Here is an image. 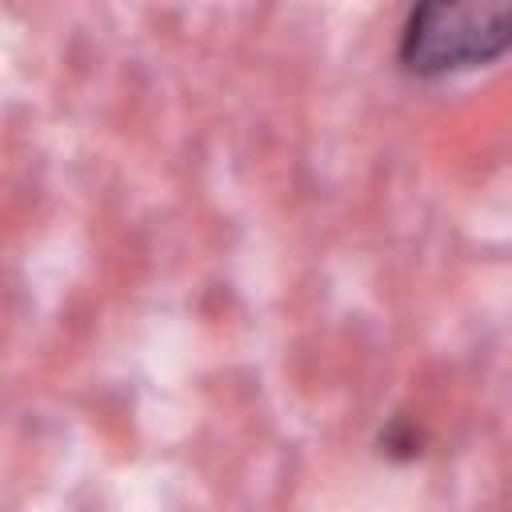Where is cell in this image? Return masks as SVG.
Instances as JSON below:
<instances>
[{"instance_id": "obj_2", "label": "cell", "mask_w": 512, "mask_h": 512, "mask_svg": "<svg viewBox=\"0 0 512 512\" xmlns=\"http://www.w3.org/2000/svg\"><path fill=\"white\" fill-rule=\"evenodd\" d=\"M380 444H384L388 456H396V452H400V456H416V452H420V436H416L404 420H396V424L380 436Z\"/></svg>"}, {"instance_id": "obj_1", "label": "cell", "mask_w": 512, "mask_h": 512, "mask_svg": "<svg viewBox=\"0 0 512 512\" xmlns=\"http://www.w3.org/2000/svg\"><path fill=\"white\" fill-rule=\"evenodd\" d=\"M512 52V4L424 0L400 24L396 60L420 80L484 68Z\"/></svg>"}]
</instances>
